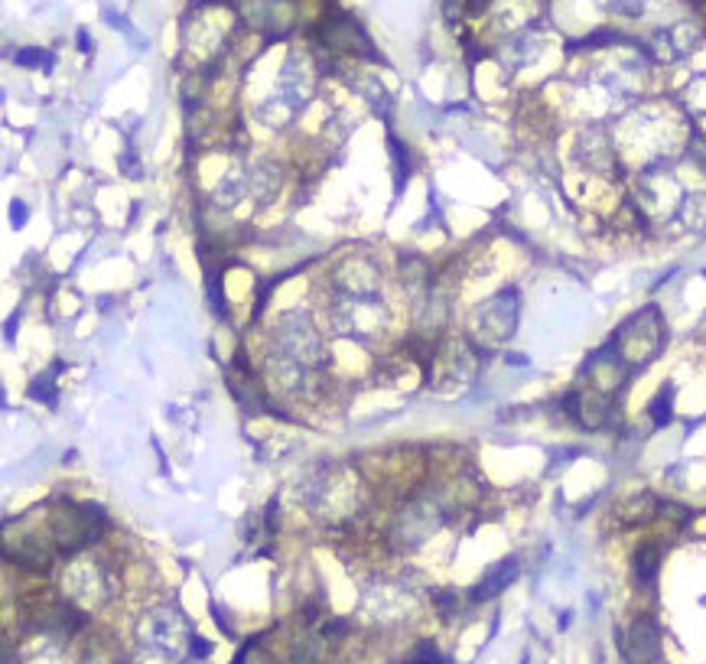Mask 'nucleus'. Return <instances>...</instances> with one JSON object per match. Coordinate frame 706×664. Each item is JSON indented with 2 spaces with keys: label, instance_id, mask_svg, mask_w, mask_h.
Wrapping results in <instances>:
<instances>
[{
  "label": "nucleus",
  "instance_id": "obj_1",
  "mask_svg": "<svg viewBox=\"0 0 706 664\" xmlns=\"http://www.w3.org/2000/svg\"><path fill=\"white\" fill-rule=\"evenodd\" d=\"M619 648L628 664H651L658 658V625L642 615L625 635L619 632Z\"/></svg>",
  "mask_w": 706,
  "mask_h": 664
},
{
  "label": "nucleus",
  "instance_id": "obj_2",
  "mask_svg": "<svg viewBox=\"0 0 706 664\" xmlns=\"http://www.w3.org/2000/svg\"><path fill=\"white\" fill-rule=\"evenodd\" d=\"M518 557H508V560H502V563H495L485 577H482V583L475 589H472V600L475 602H482V600H492V596H498L504 586H511L514 583V577H518Z\"/></svg>",
  "mask_w": 706,
  "mask_h": 664
},
{
  "label": "nucleus",
  "instance_id": "obj_3",
  "mask_svg": "<svg viewBox=\"0 0 706 664\" xmlns=\"http://www.w3.org/2000/svg\"><path fill=\"white\" fill-rule=\"evenodd\" d=\"M658 563H661V554L654 544H644L638 554H635V577L642 586H651L654 577H658Z\"/></svg>",
  "mask_w": 706,
  "mask_h": 664
},
{
  "label": "nucleus",
  "instance_id": "obj_4",
  "mask_svg": "<svg viewBox=\"0 0 706 664\" xmlns=\"http://www.w3.org/2000/svg\"><path fill=\"white\" fill-rule=\"evenodd\" d=\"M671 401H674V387L667 385V387H661L658 391V397L651 401V420H654V427H667L671 423Z\"/></svg>",
  "mask_w": 706,
  "mask_h": 664
},
{
  "label": "nucleus",
  "instance_id": "obj_5",
  "mask_svg": "<svg viewBox=\"0 0 706 664\" xmlns=\"http://www.w3.org/2000/svg\"><path fill=\"white\" fill-rule=\"evenodd\" d=\"M407 664H452L450 658H443V654L436 652V645L433 642H420L417 645V652L410 654V661Z\"/></svg>",
  "mask_w": 706,
  "mask_h": 664
},
{
  "label": "nucleus",
  "instance_id": "obj_6",
  "mask_svg": "<svg viewBox=\"0 0 706 664\" xmlns=\"http://www.w3.org/2000/svg\"><path fill=\"white\" fill-rule=\"evenodd\" d=\"M13 62L17 65H53V53H43V49H20V53L13 55Z\"/></svg>",
  "mask_w": 706,
  "mask_h": 664
},
{
  "label": "nucleus",
  "instance_id": "obj_7",
  "mask_svg": "<svg viewBox=\"0 0 706 664\" xmlns=\"http://www.w3.org/2000/svg\"><path fill=\"white\" fill-rule=\"evenodd\" d=\"M193 654H195V658H209V654H212V642H209V638L193 635Z\"/></svg>",
  "mask_w": 706,
  "mask_h": 664
},
{
  "label": "nucleus",
  "instance_id": "obj_8",
  "mask_svg": "<svg viewBox=\"0 0 706 664\" xmlns=\"http://www.w3.org/2000/svg\"><path fill=\"white\" fill-rule=\"evenodd\" d=\"M26 222V209L23 205H13V225H23Z\"/></svg>",
  "mask_w": 706,
  "mask_h": 664
},
{
  "label": "nucleus",
  "instance_id": "obj_9",
  "mask_svg": "<svg viewBox=\"0 0 706 664\" xmlns=\"http://www.w3.org/2000/svg\"><path fill=\"white\" fill-rule=\"evenodd\" d=\"M78 49H82V53H88V49H91V40H88L85 30H78Z\"/></svg>",
  "mask_w": 706,
  "mask_h": 664
}]
</instances>
